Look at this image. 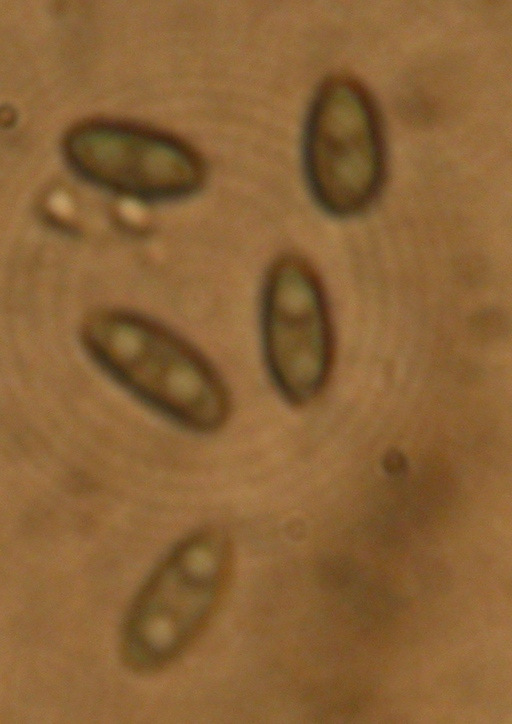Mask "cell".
Here are the masks:
<instances>
[{"mask_svg": "<svg viewBox=\"0 0 512 724\" xmlns=\"http://www.w3.org/2000/svg\"><path fill=\"white\" fill-rule=\"evenodd\" d=\"M81 337L112 378L178 424L212 432L227 421L230 398L221 377L167 329L135 314L105 310L85 319Z\"/></svg>", "mask_w": 512, "mask_h": 724, "instance_id": "1", "label": "cell"}, {"mask_svg": "<svg viewBox=\"0 0 512 724\" xmlns=\"http://www.w3.org/2000/svg\"><path fill=\"white\" fill-rule=\"evenodd\" d=\"M303 160L309 190L327 214L354 217L377 200L385 139L374 100L358 81L335 76L322 83L306 121Z\"/></svg>", "mask_w": 512, "mask_h": 724, "instance_id": "2", "label": "cell"}, {"mask_svg": "<svg viewBox=\"0 0 512 724\" xmlns=\"http://www.w3.org/2000/svg\"><path fill=\"white\" fill-rule=\"evenodd\" d=\"M224 540L201 531L177 544L138 592L124 624L121 652L140 673L172 663L200 633L215 604Z\"/></svg>", "mask_w": 512, "mask_h": 724, "instance_id": "3", "label": "cell"}, {"mask_svg": "<svg viewBox=\"0 0 512 724\" xmlns=\"http://www.w3.org/2000/svg\"><path fill=\"white\" fill-rule=\"evenodd\" d=\"M260 327L266 366L278 391L291 404L311 402L329 381L335 334L323 281L305 258L284 254L270 264Z\"/></svg>", "mask_w": 512, "mask_h": 724, "instance_id": "4", "label": "cell"}]
</instances>
